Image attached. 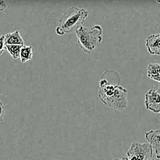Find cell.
<instances>
[{
	"label": "cell",
	"mask_w": 160,
	"mask_h": 160,
	"mask_svg": "<svg viewBox=\"0 0 160 160\" xmlns=\"http://www.w3.org/2000/svg\"><path fill=\"white\" fill-rule=\"evenodd\" d=\"M100 84L99 96L104 103L121 110L127 108V92L126 89L121 86L107 85L105 79L102 80Z\"/></svg>",
	"instance_id": "obj_1"
},
{
	"label": "cell",
	"mask_w": 160,
	"mask_h": 160,
	"mask_svg": "<svg viewBox=\"0 0 160 160\" xmlns=\"http://www.w3.org/2000/svg\"><path fill=\"white\" fill-rule=\"evenodd\" d=\"M88 15V12L83 8L73 7L63 15L56 28V33L62 35L81 26Z\"/></svg>",
	"instance_id": "obj_2"
},
{
	"label": "cell",
	"mask_w": 160,
	"mask_h": 160,
	"mask_svg": "<svg viewBox=\"0 0 160 160\" xmlns=\"http://www.w3.org/2000/svg\"><path fill=\"white\" fill-rule=\"evenodd\" d=\"M102 27L95 25L91 28L80 26L75 30L80 47L85 52L91 53L102 39Z\"/></svg>",
	"instance_id": "obj_3"
},
{
	"label": "cell",
	"mask_w": 160,
	"mask_h": 160,
	"mask_svg": "<svg viewBox=\"0 0 160 160\" xmlns=\"http://www.w3.org/2000/svg\"><path fill=\"white\" fill-rule=\"evenodd\" d=\"M129 160H150L153 150L148 143L133 142L127 152Z\"/></svg>",
	"instance_id": "obj_4"
},
{
	"label": "cell",
	"mask_w": 160,
	"mask_h": 160,
	"mask_svg": "<svg viewBox=\"0 0 160 160\" xmlns=\"http://www.w3.org/2000/svg\"><path fill=\"white\" fill-rule=\"evenodd\" d=\"M146 108L155 113L160 112V94L157 90L151 89L145 95Z\"/></svg>",
	"instance_id": "obj_5"
},
{
	"label": "cell",
	"mask_w": 160,
	"mask_h": 160,
	"mask_svg": "<svg viewBox=\"0 0 160 160\" xmlns=\"http://www.w3.org/2000/svg\"><path fill=\"white\" fill-rule=\"evenodd\" d=\"M145 137L158 159H160V130H151L146 132Z\"/></svg>",
	"instance_id": "obj_6"
},
{
	"label": "cell",
	"mask_w": 160,
	"mask_h": 160,
	"mask_svg": "<svg viewBox=\"0 0 160 160\" xmlns=\"http://www.w3.org/2000/svg\"><path fill=\"white\" fill-rule=\"evenodd\" d=\"M145 42L146 46L150 54L160 55V33L149 35Z\"/></svg>",
	"instance_id": "obj_7"
},
{
	"label": "cell",
	"mask_w": 160,
	"mask_h": 160,
	"mask_svg": "<svg viewBox=\"0 0 160 160\" xmlns=\"http://www.w3.org/2000/svg\"><path fill=\"white\" fill-rule=\"evenodd\" d=\"M4 37L5 45H24V40L18 30L7 33L4 35Z\"/></svg>",
	"instance_id": "obj_8"
},
{
	"label": "cell",
	"mask_w": 160,
	"mask_h": 160,
	"mask_svg": "<svg viewBox=\"0 0 160 160\" xmlns=\"http://www.w3.org/2000/svg\"><path fill=\"white\" fill-rule=\"evenodd\" d=\"M147 74L149 78L160 83V63H151L148 64Z\"/></svg>",
	"instance_id": "obj_9"
},
{
	"label": "cell",
	"mask_w": 160,
	"mask_h": 160,
	"mask_svg": "<svg viewBox=\"0 0 160 160\" xmlns=\"http://www.w3.org/2000/svg\"><path fill=\"white\" fill-rule=\"evenodd\" d=\"M33 57V52L30 46L23 45L22 47L20 53L19 58L21 62L24 63L31 60Z\"/></svg>",
	"instance_id": "obj_10"
},
{
	"label": "cell",
	"mask_w": 160,
	"mask_h": 160,
	"mask_svg": "<svg viewBox=\"0 0 160 160\" xmlns=\"http://www.w3.org/2000/svg\"><path fill=\"white\" fill-rule=\"evenodd\" d=\"M23 45H5V49L14 59L19 58L20 52Z\"/></svg>",
	"instance_id": "obj_11"
},
{
	"label": "cell",
	"mask_w": 160,
	"mask_h": 160,
	"mask_svg": "<svg viewBox=\"0 0 160 160\" xmlns=\"http://www.w3.org/2000/svg\"><path fill=\"white\" fill-rule=\"evenodd\" d=\"M4 38V35H2L0 36V54L1 55L3 53L5 49H6Z\"/></svg>",
	"instance_id": "obj_12"
},
{
	"label": "cell",
	"mask_w": 160,
	"mask_h": 160,
	"mask_svg": "<svg viewBox=\"0 0 160 160\" xmlns=\"http://www.w3.org/2000/svg\"><path fill=\"white\" fill-rule=\"evenodd\" d=\"M1 120H3V117L5 113L4 108L3 105L1 102Z\"/></svg>",
	"instance_id": "obj_13"
},
{
	"label": "cell",
	"mask_w": 160,
	"mask_h": 160,
	"mask_svg": "<svg viewBox=\"0 0 160 160\" xmlns=\"http://www.w3.org/2000/svg\"><path fill=\"white\" fill-rule=\"evenodd\" d=\"M0 9L2 8V10H3L5 8L6 6V3L5 2V1H0Z\"/></svg>",
	"instance_id": "obj_14"
},
{
	"label": "cell",
	"mask_w": 160,
	"mask_h": 160,
	"mask_svg": "<svg viewBox=\"0 0 160 160\" xmlns=\"http://www.w3.org/2000/svg\"><path fill=\"white\" fill-rule=\"evenodd\" d=\"M112 160H129L127 157H123L122 158H114Z\"/></svg>",
	"instance_id": "obj_15"
},
{
	"label": "cell",
	"mask_w": 160,
	"mask_h": 160,
	"mask_svg": "<svg viewBox=\"0 0 160 160\" xmlns=\"http://www.w3.org/2000/svg\"><path fill=\"white\" fill-rule=\"evenodd\" d=\"M150 160H160V159H158L156 158H152Z\"/></svg>",
	"instance_id": "obj_16"
},
{
	"label": "cell",
	"mask_w": 160,
	"mask_h": 160,
	"mask_svg": "<svg viewBox=\"0 0 160 160\" xmlns=\"http://www.w3.org/2000/svg\"><path fill=\"white\" fill-rule=\"evenodd\" d=\"M157 90L158 91V92L160 94V84Z\"/></svg>",
	"instance_id": "obj_17"
},
{
	"label": "cell",
	"mask_w": 160,
	"mask_h": 160,
	"mask_svg": "<svg viewBox=\"0 0 160 160\" xmlns=\"http://www.w3.org/2000/svg\"><path fill=\"white\" fill-rule=\"evenodd\" d=\"M54 160H58V159H54Z\"/></svg>",
	"instance_id": "obj_18"
},
{
	"label": "cell",
	"mask_w": 160,
	"mask_h": 160,
	"mask_svg": "<svg viewBox=\"0 0 160 160\" xmlns=\"http://www.w3.org/2000/svg\"></svg>",
	"instance_id": "obj_19"
}]
</instances>
